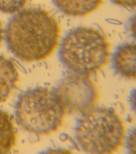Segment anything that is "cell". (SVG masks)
<instances>
[{
    "label": "cell",
    "mask_w": 136,
    "mask_h": 154,
    "mask_svg": "<svg viewBox=\"0 0 136 154\" xmlns=\"http://www.w3.org/2000/svg\"><path fill=\"white\" fill-rule=\"evenodd\" d=\"M60 26L56 19L40 8L24 9L13 16L5 30L8 49L22 61L33 62L50 56L58 45Z\"/></svg>",
    "instance_id": "obj_1"
},
{
    "label": "cell",
    "mask_w": 136,
    "mask_h": 154,
    "mask_svg": "<svg viewBox=\"0 0 136 154\" xmlns=\"http://www.w3.org/2000/svg\"><path fill=\"white\" fill-rule=\"evenodd\" d=\"M61 64L72 73L89 76L101 69L109 56V44L100 31L90 27L72 29L59 49Z\"/></svg>",
    "instance_id": "obj_2"
},
{
    "label": "cell",
    "mask_w": 136,
    "mask_h": 154,
    "mask_svg": "<svg viewBox=\"0 0 136 154\" xmlns=\"http://www.w3.org/2000/svg\"><path fill=\"white\" fill-rule=\"evenodd\" d=\"M123 123L113 109L91 108L77 120L74 136L78 146L89 153H111L122 144Z\"/></svg>",
    "instance_id": "obj_3"
},
{
    "label": "cell",
    "mask_w": 136,
    "mask_h": 154,
    "mask_svg": "<svg viewBox=\"0 0 136 154\" xmlns=\"http://www.w3.org/2000/svg\"><path fill=\"white\" fill-rule=\"evenodd\" d=\"M65 110L55 91L42 87L24 91L15 105L17 124L26 131L38 135L56 131L64 122Z\"/></svg>",
    "instance_id": "obj_4"
},
{
    "label": "cell",
    "mask_w": 136,
    "mask_h": 154,
    "mask_svg": "<svg viewBox=\"0 0 136 154\" xmlns=\"http://www.w3.org/2000/svg\"><path fill=\"white\" fill-rule=\"evenodd\" d=\"M55 93L65 110L83 113L93 107L99 98L98 91L88 76L70 73L61 79Z\"/></svg>",
    "instance_id": "obj_5"
},
{
    "label": "cell",
    "mask_w": 136,
    "mask_h": 154,
    "mask_svg": "<svg viewBox=\"0 0 136 154\" xmlns=\"http://www.w3.org/2000/svg\"><path fill=\"white\" fill-rule=\"evenodd\" d=\"M135 43L118 46L112 57V66L116 74L127 79L135 78Z\"/></svg>",
    "instance_id": "obj_6"
},
{
    "label": "cell",
    "mask_w": 136,
    "mask_h": 154,
    "mask_svg": "<svg viewBox=\"0 0 136 154\" xmlns=\"http://www.w3.org/2000/svg\"><path fill=\"white\" fill-rule=\"evenodd\" d=\"M19 79L18 69L13 61L0 55V103L8 98L16 88Z\"/></svg>",
    "instance_id": "obj_7"
},
{
    "label": "cell",
    "mask_w": 136,
    "mask_h": 154,
    "mask_svg": "<svg viewBox=\"0 0 136 154\" xmlns=\"http://www.w3.org/2000/svg\"><path fill=\"white\" fill-rule=\"evenodd\" d=\"M63 14L72 17L84 16L99 8L102 0H52Z\"/></svg>",
    "instance_id": "obj_8"
},
{
    "label": "cell",
    "mask_w": 136,
    "mask_h": 154,
    "mask_svg": "<svg viewBox=\"0 0 136 154\" xmlns=\"http://www.w3.org/2000/svg\"><path fill=\"white\" fill-rule=\"evenodd\" d=\"M17 134L13 119L8 113L0 109V153H8L15 146Z\"/></svg>",
    "instance_id": "obj_9"
},
{
    "label": "cell",
    "mask_w": 136,
    "mask_h": 154,
    "mask_svg": "<svg viewBox=\"0 0 136 154\" xmlns=\"http://www.w3.org/2000/svg\"><path fill=\"white\" fill-rule=\"evenodd\" d=\"M28 0H0V12L13 14L22 9Z\"/></svg>",
    "instance_id": "obj_10"
},
{
    "label": "cell",
    "mask_w": 136,
    "mask_h": 154,
    "mask_svg": "<svg viewBox=\"0 0 136 154\" xmlns=\"http://www.w3.org/2000/svg\"><path fill=\"white\" fill-rule=\"evenodd\" d=\"M111 2L124 8L134 9L135 7V0H111Z\"/></svg>",
    "instance_id": "obj_11"
},
{
    "label": "cell",
    "mask_w": 136,
    "mask_h": 154,
    "mask_svg": "<svg viewBox=\"0 0 136 154\" xmlns=\"http://www.w3.org/2000/svg\"><path fill=\"white\" fill-rule=\"evenodd\" d=\"M127 146L129 150H130L131 153H135V131L134 130L133 132L130 134L129 137L127 139Z\"/></svg>",
    "instance_id": "obj_12"
},
{
    "label": "cell",
    "mask_w": 136,
    "mask_h": 154,
    "mask_svg": "<svg viewBox=\"0 0 136 154\" xmlns=\"http://www.w3.org/2000/svg\"><path fill=\"white\" fill-rule=\"evenodd\" d=\"M3 39V30L2 27V24L0 22V44H1Z\"/></svg>",
    "instance_id": "obj_13"
}]
</instances>
